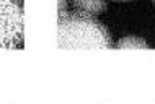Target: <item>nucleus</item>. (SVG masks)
I'll return each mask as SVG.
<instances>
[{
	"instance_id": "f03ea898",
	"label": "nucleus",
	"mask_w": 155,
	"mask_h": 104,
	"mask_svg": "<svg viewBox=\"0 0 155 104\" xmlns=\"http://www.w3.org/2000/svg\"><path fill=\"white\" fill-rule=\"evenodd\" d=\"M23 0H0V49H23Z\"/></svg>"
},
{
	"instance_id": "0eeeda50",
	"label": "nucleus",
	"mask_w": 155,
	"mask_h": 104,
	"mask_svg": "<svg viewBox=\"0 0 155 104\" xmlns=\"http://www.w3.org/2000/svg\"><path fill=\"white\" fill-rule=\"evenodd\" d=\"M152 3H153V5H155V0H152Z\"/></svg>"
},
{
	"instance_id": "423d86ee",
	"label": "nucleus",
	"mask_w": 155,
	"mask_h": 104,
	"mask_svg": "<svg viewBox=\"0 0 155 104\" xmlns=\"http://www.w3.org/2000/svg\"><path fill=\"white\" fill-rule=\"evenodd\" d=\"M118 2H129V0H118Z\"/></svg>"
},
{
	"instance_id": "7ed1b4c3",
	"label": "nucleus",
	"mask_w": 155,
	"mask_h": 104,
	"mask_svg": "<svg viewBox=\"0 0 155 104\" xmlns=\"http://www.w3.org/2000/svg\"><path fill=\"white\" fill-rule=\"evenodd\" d=\"M69 2L75 10L87 11V13H91V15L103 13V11L108 8L104 0H69Z\"/></svg>"
},
{
	"instance_id": "20e7f679",
	"label": "nucleus",
	"mask_w": 155,
	"mask_h": 104,
	"mask_svg": "<svg viewBox=\"0 0 155 104\" xmlns=\"http://www.w3.org/2000/svg\"><path fill=\"white\" fill-rule=\"evenodd\" d=\"M116 49H147L149 44L144 39L136 36H126L119 41L118 44H114Z\"/></svg>"
},
{
	"instance_id": "f257e3e1",
	"label": "nucleus",
	"mask_w": 155,
	"mask_h": 104,
	"mask_svg": "<svg viewBox=\"0 0 155 104\" xmlns=\"http://www.w3.org/2000/svg\"><path fill=\"white\" fill-rule=\"evenodd\" d=\"M59 47L61 49H113L108 28L87 11H59Z\"/></svg>"
},
{
	"instance_id": "39448f33",
	"label": "nucleus",
	"mask_w": 155,
	"mask_h": 104,
	"mask_svg": "<svg viewBox=\"0 0 155 104\" xmlns=\"http://www.w3.org/2000/svg\"><path fill=\"white\" fill-rule=\"evenodd\" d=\"M65 10V0H59V11Z\"/></svg>"
}]
</instances>
